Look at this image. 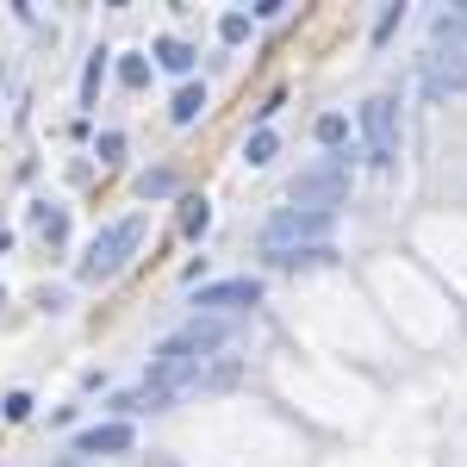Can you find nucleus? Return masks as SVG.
Returning a JSON list of instances; mask_svg holds the SVG:
<instances>
[{
    "label": "nucleus",
    "instance_id": "1",
    "mask_svg": "<svg viewBox=\"0 0 467 467\" xmlns=\"http://www.w3.org/2000/svg\"><path fill=\"white\" fill-rule=\"evenodd\" d=\"M330 218L337 213H299V206H281V213L262 224V255L281 262V255H293V250L330 244Z\"/></svg>",
    "mask_w": 467,
    "mask_h": 467
},
{
    "label": "nucleus",
    "instance_id": "2",
    "mask_svg": "<svg viewBox=\"0 0 467 467\" xmlns=\"http://www.w3.org/2000/svg\"><path fill=\"white\" fill-rule=\"evenodd\" d=\"M343 193H349V156H324L312 169H299L293 187H287V200L299 213H337Z\"/></svg>",
    "mask_w": 467,
    "mask_h": 467
},
{
    "label": "nucleus",
    "instance_id": "3",
    "mask_svg": "<svg viewBox=\"0 0 467 467\" xmlns=\"http://www.w3.org/2000/svg\"><path fill=\"white\" fill-rule=\"evenodd\" d=\"M138 244H144V213L119 218V224H107L94 244H88V255H81V281H112L131 255H138Z\"/></svg>",
    "mask_w": 467,
    "mask_h": 467
},
{
    "label": "nucleus",
    "instance_id": "4",
    "mask_svg": "<svg viewBox=\"0 0 467 467\" xmlns=\"http://www.w3.org/2000/svg\"><path fill=\"white\" fill-rule=\"evenodd\" d=\"M361 138H368V162H399V100L393 94H374L361 100Z\"/></svg>",
    "mask_w": 467,
    "mask_h": 467
},
{
    "label": "nucleus",
    "instance_id": "5",
    "mask_svg": "<svg viewBox=\"0 0 467 467\" xmlns=\"http://www.w3.org/2000/svg\"><path fill=\"white\" fill-rule=\"evenodd\" d=\"M200 318H244L250 306H262V281L255 275H231V281H206L193 293Z\"/></svg>",
    "mask_w": 467,
    "mask_h": 467
},
{
    "label": "nucleus",
    "instance_id": "6",
    "mask_svg": "<svg viewBox=\"0 0 467 467\" xmlns=\"http://www.w3.org/2000/svg\"><path fill=\"white\" fill-rule=\"evenodd\" d=\"M175 343L187 349V356H218V349H231L237 343V318H193V324H181L175 330Z\"/></svg>",
    "mask_w": 467,
    "mask_h": 467
},
{
    "label": "nucleus",
    "instance_id": "7",
    "mask_svg": "<svg viewBox=\"0 0 467 467\" xmlns=\"http://www.w3.org/2000/svg\"><path fill=\"white\" fill-rule=\"evenodd\" d=\"M138 449V431L119 418V424H88V431L75 436V455L81 462H100V455H131Z\"/></svg>",
    "mask_w": 467,
    "mask_h": 467
},
{
    "label": "nucleus",
    "instance_id": "8",
    "mask_svg": "<svg viewBox=\"0 0 467 467\" xmlns=\"http://www.w3.org/2000/svg\"><path fill=\"white\" fill-rule=\"evenodd\" d=\"M462 88H467V57H455V50H431V57H424V94L442 100V94H462Z\"/></svg>",
    "mask_w": 467,
    "mask_h": 467
},
{
    "label": "nucleus",
    "instance_id": "9",
    "mask_svg": "<svg viewBox=\"0 0 467 467\" xmlns=\"http://www.w3.org/2000/svg\"><path fill=\"white\" fill-rule=\"evenodd\" d=\"M431 50H455V57H467V19L462 13H436L431 19Z\"/></svg>",
    "mask_w": 467,
    "mask_h": 467
},
{
    "label": "nucleus",
    "instance_id": "10",
    "mask_svg": "<svg viewBox=\"0 0 467 467\" xmlns=\"http://www.w3.org/2000/svg\"><path fill=\"white\" fill-rule=\"evenodd\" d=\"M32 224H37V237H44L50 250H63V244H69V213H63V206H44V200H37Z\"/></svg>",
    "mask_w": 467,
    "mask_h": 467
},
{
    "label": "nucleus",
    "instance_id": "11",
    "mask_svg": "<svg viewBox=\"0 0 467 467\" xmlns=\"http://www.w3.org/2000/svg\"><path fill=\"white\" fill-rule=\"evenodd\" d=\"M150 57H156V63H162L169 75H187L200 50H193V44H181V37H156V50H150Z\"/></svg>",
    "mask_w": 467,
    "mask_h": 467
},
{
    "label": "nucleus",
    "instance_id": "12",
    "mask_svg": "<svg viewBox=\"0 0 467 467\" xmlns=\"http://www.w3.org/2000/svg\"><path fill=\"white\" fill-rule=\"evenodd\" d=\"M275 156H281V138H275L268 125H255V131H250V144H244V162H250V169H268Z\"/></svg>",
    "mask_w": 467,
    "mask_h": 467
},
{
    "label": "nucleus",
    "instance_id": "13",
    "mask_svg": "<svg viewBox=\"0 0 467 467\" xmlns=\"http://www.w3.org/2000/svg\"><path fill=\"white\" fill-rule=\"evenodd\" d=\"M200 112H206V88H193V81H187V88L175 94V107H169V119H175V125H193Z\"/></svg>",
    "mask_w": 467,
    "mask_h": 467
},
{
    "label": "nucleus",
    "instance_id": "14",
    "mask_svg": "<svg viewBox=\"0 0 467 467\" xmlns=\"http://www.w3.org/2000/svg\"><path fill=\"white\" fill-rule=\"evenodd\" d=\"M330 262H337V250H330V244H312V250H293V255H281L275 268H293V275H299V268H330Z\"/></svg>",
    "mask_w": 467,
    "mask_h": 467
},
{
    "label": "nucleus",
    "instance_id": "15",
    "mask_svg": "<svg viewBox=\"0 0 467 467\" xmlns=\"http://www.w3.org/2000/svg\"><path fill=\"white\" fill-rule=\"evenodd\" d=\"M119 411H169V393H162V387H138V393H125L119 399Z\"/></svg>",
    "mask_w": 467,
    "mask_h": 467
},
{
    "label": "nucleus",
    "instance_id": "16",
    "mask_svg": "<svg viewBox=\"0 0 467 467\" xmlns=\"http://www.w3.org/2000/svg\"><path fill=\"white\" fill-rule=\"evenodd\" d=\"M181 231H187V237H206V231H213V206H206V200H181Z\"/></svg>",
    "mask_w": 467,
    "mask_h": 467
},
{
    "label": "nucleus",
    "instance_id": "17",
    "mask_svg": "<svg viewBox=\"0 0 467 467\" xmlns=\"http://www.w3.org/2000/svg\"><path fill=\"white\" fill-rule=\"evenodd\" d=\"M175 193V169H150V175H138V200H169Z\"/></svg>",
    "mask_w": 467,
    "mask_h": 467
},
{
    "label": "nucleus",
    "instance_id": "18",
    "mask_svg": "<svg viewBox=\"0 0 467 467\" xmlns=\"http://www.w3.org/2000/svg\"><path fill=\"white\" fill-rule=\"evenodd\" d=\"M312 131H318V144H324V150H337L343 138H349V119H343V112H324Z\"/></svg>",
    "mask_w": 467,
    "mask_h": 467
},
{
    "label": "nucleus",
    "instance_id": "19",
    "mask_svg": "<svg viewBox=\"0 0 467 467\" xmlns=\"http://www.w3.org/2000/svg\"><path fill=\"white\" fill-rule=\"evenodd\" d=\"M218 37H224V44H244V37H250V13H224V19H218Z\"/></svg>",
    "mask_w": 467,
    "mask_h": 467
},
{
    "label": "nucleus",
    "instance_id": "20",
    "mask_svg": "<svg viewBox=\"0 0 467 467\" xmlns=\"http://www.w3.org/2000/svg\"><path fill=\"white\" fill-rule=\"evenodd\" d=\"M119 81H125V88H144L150 81V57H125V63H119Z\"/></svg>",
    "mask_w": 467,
    "mask_h": 467
},
{
    "label": "nucleus",
    "instance_id": "21",
    "mask_svg": "<svg viewBox=\"0 0 467 467\" xmlns=\"http://www.w3.org/2000/svg\"><path fill=\"white\" fill-rule=\"evenodd\" d=\"M100 75H107V50H94V63H88V75H81V100L100 94Z\"/></svg>",
    "mask_w": 467,
    "mask_h": 467
},
{
    "label": "nucleus",
    "instance_id": "22",
    "mask_svg": "<svg viewBox=\"0 0 467 467\" xmlns=\"http://www.w3.org/2000/svg\"><path fill=\"white\" fill-rule=\"evenodd\" d=\"M0 405H6V424H26L32 418V393H6Z\"/></svg>",
    "mask_w": 467,
    "mask_h": 467
},
{
    "label": "nucleus",
    "instance_id": "23",
    "mask_svg": "<svg viewBox=\"0 0 467 467\" xmlns=\"http://www.w3.org/2000/svg\"><path fill=\"white\" fill-rule=\"evenodd\" d=\"M399 19H405V6H387V13L374 19V44H387V37L399 32Z\"/></svg>",
    "mask_w": 467,
    "mask_h": 467
},
{
    "label": "nucleus",
    "instance_id": "24",
    "mask_svg": "<svg viewBox=\"0 0 467 467\" xmlns=\"http://www.w3.org/2000/svg\"><path fill=\"white\" fill-rule=\"evenodd\" d=\"M94 156H100V162H119V156H125V138H119V131H100Z\"/></svg>",
    "mask_w": 467,
    "mask_h": 467
},
{
    "label": "nucleus",
    "instance_id": "25",
    "mask_svg": "<svg viewBox=\"0 0 467 467\" xmlns=\"http://www.w3.org/2000/svg\"><path fill=\"white\" fill-rule=\"evenodd\" d=\"M287 13V0H250V19H281Z\"/></svg>",
    "mask_w": 467,
    "mask_h": 467
},
{
    "label": "nucleus",
    "instance_id": "26",
    "mask_svg": "<svg viewBox=\"0 0 467 467\" xmlns=\"http://www.w3.org/2000/svg\"><path fill=\"white\" fill-rule=\"evenodd\" d=\"M6 250H13V237H6V231H0V255H6Z\"/></svg>",
    "mask_w": 467,
    "mask_h": 467
},
{
    "label": "nucleus",
    "instance_id": "27",
    "mask_svg": "<svg viewBox=\"0 0 467 467\" xmlns=\"http://www.w3.org/2000/svg\"><path fill=\"white\" fill-rule=\"evenodd\" d=\"M455 13H462V19H467V0H455Z\"/></svg>",
    "mask_w": 467,
    "mask_h": 467
},
{
    "label": "nucleus",
    "instance_id": "28",
    "mask_svg": "<svg viewBox=\"0 0 467 467\" xmlns=\"http://www.w3.org/2000/svg\"><path fill=\"white\" fill-rule=\"evenodd\" d=\"M69 467H81V455H75V462H69Z\"/></svg>",
    "mask_w": 467,
    "mask_h": 467
},
{
    "label": "nucleus",
    "instance_id": "29",
    "mask_svg": "<svg viewBox=\"0 0 467 467\" xmlns=\"http://www.w3.org/2000/svg\"><path fill=\"white\" fill-rule=\"evenodd\" d=\"M0 306H6V293H0Z\"/></svg>",
    "mask_w": 467,
    "mask_h": 467
}]
</instances>
